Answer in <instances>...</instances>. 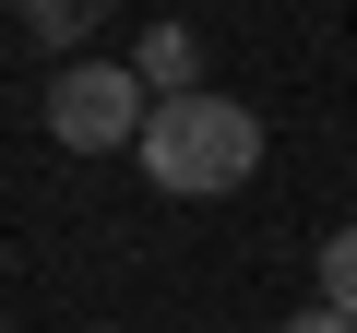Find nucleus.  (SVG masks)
Wrapping results in <instances>:
<instances>
[{"label":"nucleus","mask_w":357,"mask_h":333,"mask_svg":"<svg viewBox=\"0 0 357 333\" xmlns=\"http://www.w3.org/2000/svg\"><path fill=\"white\" fill-rule=\"evenodd\" d=\"M250 166H262V119L238 95H167L155 131H143V179L167 203H227Z\"/></svg>","instance_id":"obj_1"},{"label":"nucleus","mask_w":357,"mask_h":333,"mask_svg":"<svg viewBox=\"0 0 357 333\" xmlns=\"http://www.w3.org/2000/svg\"><path fill=\"white\" fill-rule=\"evenodd\" d=\"M48 131L72 143V155H143V131H155V84L131 72V60H72L60 84H48Z\"/></svg>","instance_id":"obj_2"},{"label":"nucleus","mask_w":357,"mask_h":333,"mask_svg":"<svg viewBox=\"0 0 357 333\" xmlns=\"http://www.w3.org/2000/svg\"><path fill=\"white\" fill-rule=\"evenodd\" d=\"M131 72L155 84V107H167V95H203V36H191V24H155V36L131 48Z\"/></svg>","instance_id":"obj_3"},{"label":"nucleus","mask_w":357,"mask_h":333,"mask_svg":"<svg viewBox=\"0 0 357 333\" xmlns=\"http://www.w3.org/2000/svg\"><path fill=\"white\" fill-rule=\"evenodd\" d=\"M321 309H345V321H357V226H333V238H321Z\"/></svg>","instance_id":"obj_4"},{"label":"nucleus","mask_w":357,"mask_h":333,"mask_svg":"<svg viewBox=\"0 0 357 333\" xmlns=\"http://www.w3.org/2000/svg\"><path fill=\"white\" fill-rule=\"evenodd\" d=\"M24 36H36V48H60V36H84V0H36V13H24Z\"/></svg>","instance_id":"obj_5"},{"label":"nucleus","mask_w":357,"mask_h":333,"mask_svg":"<svg viewBox=\"0 0 357 333\" xmlns=\"http://www.w3.org/2000/svg\"><path fill=\"white\" fill-rule=\"evenodd\" d=\"M286 333H357V321H345V309H298Z\"/></svg>","instance_id":"obj_6"}]
</instances>
